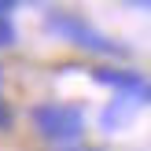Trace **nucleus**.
I'll return each instance as SVG.
<instances>
[{
  "label": "nucleus",
  "mask_w": 151,
  "mask_h": 151,
  "mask_svg": "<svg viewBox=\"0 0 151 151\" xmlns=\"http://www.w3.org/2000/svg\"><path fill=\"white\" fill-rule=\"evenodd\" d=\"M29 129H33L44 144L66 147V144L85 140L88 118H85V107H81V103H70V100H44V103H33V107H29Z\"/></svg>",
  "instance_id": "1"
},
{
  "label": "nucleus",
  "mask_w": 151,
  "mask_h": 151,
  "mask_svg": "<svg viewBox=\"0 0 151 151\" xmlns=\"http://www.w3.org/2000/svg\"><path fill=\"white\" fill-rule=\"evenodd\" d=\"M44 29H48L52 37H59V41L74 44V48L88 52V55H103V59H122L129 55V48H125L122 41H114V37H107L103 29H96L92 22H85L81 15L74 11H48L44 15Z\"/></svg>",
  "instance_id": "2"
},
{
  "label": "nucleus",
  "mask_w": 151,
  "mask_h": 151,
  "mask_svg": "<svg viewBox=\"0 0 151 151\" xmlns=\"http://www.w3.org/2000/svg\"><path fill=\"white\" fill-rule=\"evenodd\" d=\"M88 78L96 81V85L111 88L114 96H137V100H144V88H147V78L140 70H133V66H92L88 70Z\"/></svg>",
  "instance_id": "3"
},
{
  "label": "nucleus",
  "mask_w": 151,
  "mask_h": 151,
  "mask_svg": "<svg viewBox=\"0 0 151 151\" xmlns=\"http://www.w3.org/2000/svg\"><path fill=\"white\" fill-rule=\"evenodd\" d=\"M140 103H144V100H137V96H111V103H103V107H100L96 125H100L103 133H122L125 125L137 118Z\"/></svg>",
  "instance_id": "4"
},
{
  "label": "nucleus",
  "mask_w": 151,
  "mask_h": 151,
  "mask_svg": "<svg viewBox=\"0 0 151 151\" xmlns=\"http://www.w3.org/2000/svg\"><path fill=\"white\" fill-rule=\"evenodd\" d=\"M19 44V26L11 22V15H0V52Z\"/></svg>",
  "instance_id": "5"
},
{
  "label": "nucleus",
  "mask_w": 151,
  "mask_h": 151,
  "mask_svg": "<svg viewBox=\"0 0 151 151\" xmlns=\"http://www.w3.org/2000/svg\"><path fill=\"white\" fill-rule=\"evenodd\" d=\"M11 125H15V111H11V103L0 96V133H7Z\"/></svg>",
  "instance_id": "6"
},
{
  "label": "nucleus",
  "mask_w": 151,
  "mask_h": 151,
  "mask_svg": "<svg viewBox=\"0 0 151 151\" xmlns=\"http://www.w3.org/2000/svg\"><path fill=\"white\" fill-rule=\"evenodd\" d=\"M19 4H22V0H0V15H11V11H19Z\"/></svg>",
  "instance_id": "7"
},
{
  "label": "nucleus",
  "mask_w": 151,
  "mask_h": 151,
  "mask_svg": "<svg viewBox=\"0 0 151 151\" xmlns=\"http://www.w3.org/2000/svg\"><path fill=\"white\" fill-rule=\"evenodd\" d=\"M59 151H100V147H85V144L78 140V144H66V147H59Z\"/></svg>",
  "instance_id": "8"
},
{
  "label": "nucleus",
  "mask_w": 151,
  "mask_h": 151,
  "mask_svg": "<svg viewBox=\"0 0 151 151\" xmlns=\"http://www.w3.org/2000/svg\"><path fill=\"white\" fill-rule=\"evenodd\" d=\"M125 4H133V7H144V11H151V0H125Z\"/></svg>",
  "instance_id": "9"
},
{
  "label": "nucleus",
  "mask_w": 151,
  "mask_h": 151,
  "mask_svg": "<svg viewBox=\"0 0 151 151\" xmlns=\"http://www.w3.org/2000/svg\"><path fill=\"white\" fill-rule=\"evenodd\" d=\"M144 103H151V81H147V88H144Z\"/></svg>",
  "instance_id": "10"
},
{
  "label": "nucleus",
  "mask_w": 151,
  "mask_h": 151,
  "mask_svg": "<svg viewBox=\"0 0 151 151\" xmlns=\"http://www.w3.org/2000/svg\"><path fill=\"white\" fill-rule=\"evenodd\" d=\"M0 81H4V70H0Z\"/></svg>",
  "instance_id": "11"
}]
</instances>
